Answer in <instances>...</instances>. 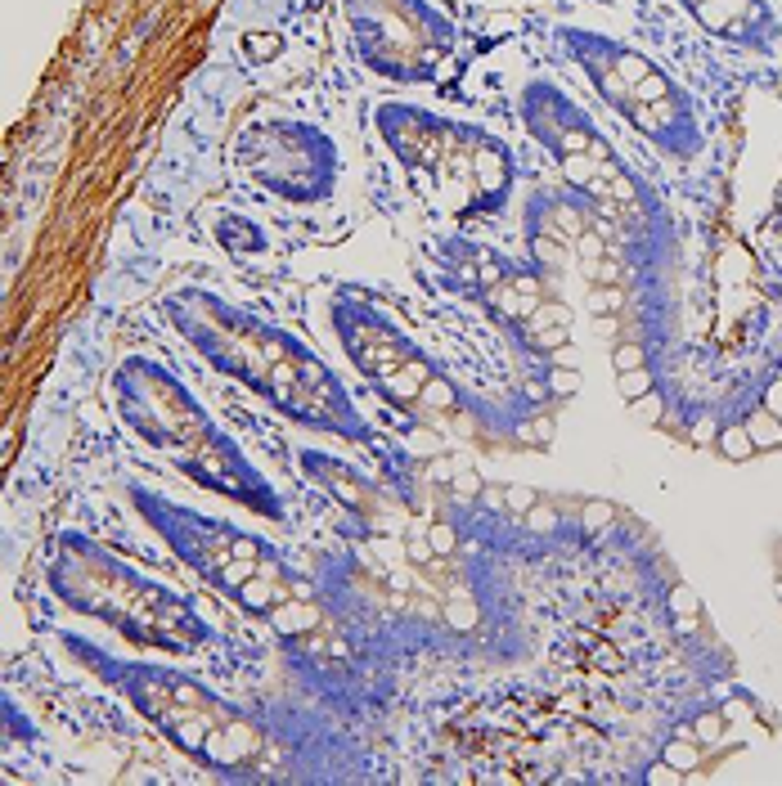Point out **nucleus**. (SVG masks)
Listing matches in <instances>:
<instances>
[{"mask_svg":"<svg viewBox=\"0 0 782 786\" xmlns=\"http://www.w3.org/2000/svg\"><path fill=\"white\" fill-rule=\"evenodd\" d=\"M59 648L216 782L270 786L351 778V769H338V760H356L351 733L315 710H257L216 692L198 674L176 669L171 660L113 652L72 630L59 634Z\"/></svg>","mask_w":782,"mask_h":786,"instance_id":"1","label":"nucleus"},{"mask_svg":"<svg viewBox=\"0 0 782 786\" xmlns=\"http://www.w3.org/2000/svg\"><path fill=\"white\" fill-rule=\"evenodd\" d=\"M157 310L171 324V333L212 374L239 383L243 392H253L265 409H274L292 427L369 450L387 468L391 454L378 427L369 422L360 400L342 383V374L306 337L288 333L283 324L261 319L257 310H248L203 283L171 288L157 301Z\"/></svg>","mask_w":782,"mask_h":786,"instance_id":"2","label":"nucleus"},{"mask_svg":"<svg viewBox=\"0 0 782 786\" xmlns=\"http://www.w3.org/2000/svg\"><path fill=\"white\" fill-rule=\"evenodd\" d=\"M109 404L135 445L157 454L198 490L239 504L270 526H288L279 486L253 463V454L212 418L189 383L153 355H127L109 374Z\"/></svg>","mask_w":782,"mask_h":786,"instance_id":"3","label":"nucleus"},{"mask_svg":"<svg viewBox=\"0 0 782 786\" xmlns=\"http://www.w3.org/2000/svg\"><path fill=\"white\" fill-rule=\"evenodd\" d=\"M374 139L400 166L409 194L450 225L500 221L518 189L509 139L472 118L418 99H378L369 113Z\"/></svg>","mask_w":782,"mask_h":786,"instance_id":"4","label":"nucleus"},{"mask_svg":"<svg viewBox=\"0 0 782 786\" xmlns=\"http://www.w3.org/2000/svg\"><path fill=\"white\" fill-rule=\"evenodd\" d=\"M45 589L50 598L113 630L127 648L157 656H207L221 648L216 625L198 611L189 593L139 571L122 553L104 548L81 530H59L45 553Z\"/></svg>","mask_w":782,"mask_h":786,"instance_id":"5","label":"nucleus"},{"mask_svg":"<svg viewBox=\"0 0 782 786\" xmlns=\"http://www.w3.org/2000/svg\"><path fill=\"white\" fill-rule=\"evenodd\" d=\"M127 504L148 526L180 566H189L212 593H221L239 616L279 625L297 602L315 598L310 571L292 566L288 553L243 522L203 513L194 504H180L144 481H127Z\"/></svg>","mask_w":782,"mask_h":786,"instance_id":"6","label":"nucleus"},{"mask_svg":"<svg viewBox=\"0 0 782 786\" xmlns=\"http://www.w3.org/2000/svg\"><path fill=\"white\" fill-rule=\"evenodd\" d=\"M518 122L558 166L562 185L576 189L603 221L621 230L634 261L670 257L674 225L665 216V203L656 198L648 180L616 153V144L598 131V122L580 109L576 95H567L548 77H530L518 90Z\"/></svg>","mask_w":782,"mask_h":786,"instance_id":"7","label":"nucleus"},{"mask_svg":"<svg viewBox=\"0 0 782 786\" xmlns=\"http://www.w3.org/2000/svg\"><path fill=\"white\" fill-rule=\"evenodd\" d=\"M342 360L387 409L414 422H477L472 392L396 319L374 292L342 283L324 306Z\"/></svg>","mask_w":782,"mask_h":786,"instance_id":"8","label":"nucleus"},{"mask_svg":"<svg viewBox=\"0 0 782 786\" xmlns=\"http://www.w3.org/2000/svg\"><path fill=\"white\" fill-rule=\"evenodd\" d=\"M427 261L441 292L477 306L518 355L544 365H576L571 301L558 297V279H548L530 257H509L463 234H436L427 239Z\"/></svg>","mask_w":782,"mask_h":786,"instance_id":"9","label":"nucleus"},{"mask_svg":"<svg viewBox=\"0 0 782 786\" xmlns=\"http://www.w3.org/2000/svg\"><path fill=\"white\" fill-rule=\"evenodd\" d=\"M558 45L594 86V95L621 122H630V131L644 135L661 157L683 166L706 153V127L692 95L644 50L594 27H558Z\"/></svg>","mask_w":782,"mask_h":786,"instance_id":"10","label":"nucleus"},{"mask_svg":"<svg viewBox=\"0 0 782 786\" xmlns=\"http://www.w3.org/2000/svg\"><path fill=\"white\" fill-rule=\"evenodd\" d=\"M342 144L297 113H257L230 144V171L261 198L292 212L329 207L342 189Z\"/></svg>","mask_w":782,"mask_h":786,"instance_id":"11","label":"nucleus"},{"mask_svg":"<svg viewBox=\"0 0 782 786\" xmlns=\"http://www.w3.org/2000/svg\"><path fill=\"white\" fill-rule=\"evenodd\" d=\"M356 63L400 90L441 81L459 54V23L432 0H342Z\"/></svg>","mask_w":782,"mask_h":786,"instance_id":"12","label":"nucleus"},{"mask_svg":"<svg viewBox=\"0 0 782 786\" xmlns=\"http://www.w3.org/2000/svg\"><path fill=\"white\" fill-rule=\"evenodd\" d=\"M297 468L310 486H319L351 522V535L369 539V535H391V530H405L400 513H409L414 504L396 495V486L374 481L365 468L347 463L342 454L324 450V445H297Z\"/></svg>","mask_w":782,"mask_h":786,"instance_id":"13","label":"nucleus"},{"mask_svg":"<svg viewBox=\"0 0 782 786\" xmlns=\"http://www.w3.org/2000/svg\"><path fill=\"white\" fill-rule=\"evenodd\" d=\"M697 27L724 45H738V50H774L778 41V14L769 9V0H679Z\"/></svg>","mask_w":782,"mask_h":786,"instance_id":"14","label":"nucleus"},{"mask_svg":"<svg viewBox=\"0 0 782 786\" xmlns=\"http://www.w3.org/2000/svg\"><path fill=\"white\" fill-rule=\"evenodd\" d=\"M212 239H216V248L230 252V257H261V252L270 248V234L261 230L253 216H239V212H221V216L212 221Z\"/></svg>","mask_w":782,"mask_h":786,"instance_id":"15","label":"nucleus"},{"mask_svg":"<svg viewBox=\"0 0 782 786\" xmlns=\"http://www.w3.org/2000/svg\"><path fill=\"white\" fill-rule=\"evenodd\" d=\"M661 760L670 764V769H679L683 778L688 773H697L701 769V760H706V746L692 737V733H679V737H670L665 746H661Z\"/></svg>","mask_w":782,"mask_h":786,"instance_id":"16","label":"nucleus"},{"mask_svg":"<svg viewBox=\"0 0 782 786\" xmlns=\"http://www.w3.org/2000/svg\"><path fill=\"white\" fill-rule=\"evenodd\" d=\"M715 450H720L724 463H747V459L756 454V440H751L747 422H724L720 436H715Z\"/></svg>","mask_w":782,"mask_h":786,"instance_id":"17","label":"nucleus"},{"mask_svg":"<svg viewBox=\"0 0 782 786\" xmlns=\"http://www.w3.org/2000/svg\"><path fill=\"white\" fill-rule=\"evenodd\" d=\"M742 422H747V431H751V440H756V454H760V450H778L782 445V418L774 409H751Z\"/></svg>","mask_w":782,"mask_h":786,"instance_id":"18","label":"nucleus"},{"mask_svg":"<svg viewBox=\"0 0 782 786\" xmlns=\"http://www.w3.org/2000/svg\"><path fill=\"white\" fill-rule=\"evenodd\" d=\"M644 365H648V346L639 337H621L612 346V369L616 374H630V369H644Z\"/></svg>","mask_w":782,"mask_h":786,"instance_id":"19","label":"nucleus"},{"mask_svg":"<svg viewBox=\"0 0 782 786\" xmlns=\"http://www.w3.org/2000/svg\"><path fill=\"white\" fill-rule=\"evenodd\" d=\"M616 392L625 395L630 404H634V400H644L648 392H656V374H652V365H644V369H630V374H616Z\"/></svg>","mask_w":782,"mask_h":786,"instance_id":"20","label":"nucleus"},{"mask_svg":"<svg viewBox=\"0 0 782 786\" xmlns=\"http://www.w3.org/2000/svg\"><path fill=\"white\" fill-rule=\"evenodd\" d=\"M724 724H729V719H724V710H701V715H697V724H692V737H697L701 746H715V742H720V733H724Z\"/></svg>","mask_w":782,"mask_h":786,"instance_id":"21","label":"nucleus"},{"mask_svg":"<svg viewBox=\"0 0 782 786\" xmlns=\"http://www.w3.org/2000/svg\"><path fill=\"white\" fill-rule=\"evenodd\" d=\"M548 392L553 395H576L580 392V374H576V365H548Z\"/></svg>","mask_w":782,"mask_h":786,"instance_id":"22","label":"nucleus"},{"mask_svg":"<svg viewBox=\"0 0 782 786\" xmlns=\"http://www.w3.org/2000/svg\"><path fill=\"white\" fill-rule=\"evenodd\" d=\"M630 413H634L639 422H648V427H656V422L665 418V395H661V387H656V392H648V395H644V400H634V404H630Z\"/></svg>","mask_w":782,"mask_h":786,"instance_id":"23","label":"nucleus"},{"mask_svg":"<svg viewBox=\"0 0 782 786\" xmlns=\"http://www.w3.org/2000/svg\"><path fill=\"white\" fill-rule=\"evenodd\" d=\"M670 611L683 620V616H701V602H697V593L683 584V580H674V589H670Z\"/></svg>","mask_w":782,"mask_h":786,"instance_id":"24","label":"nucleus"},{"mask_svg":"<svg viewBox=\"0 0 782 786\" xmlns=\"http://www.w3.org/2000/svg\"><path fill=\"white\" fill-rule=\"evenodd\" d=\"M535 504H539V495H535V490H526V486H504V508H509L513 517H526Z\"/></svg>","mask_w":782,"mask_h":786,"instance_id":"25","label":"nucleus"},{"mask_svg":"<svg viewBox=\"0 0 782 786\" xmlns=\"http://www.w3.org/2000/svg\"><path fill=\"white\" fill-rule=\"evenodd\" d=\"M612 522V504H603V499H589L585 508H580V526L589 530V535H598L603 526Z\"/></svg>","mask_w":782,"mask_h":786,"instance_id":"26","label":"nucleus"},{"mask_svg":"<svg viewBox=\"0 0 782 786\" xmlns=\"http://www.w3.org/2000/svg\"><path fill=\"white\" fill-rule=\"evenodd\" d=\"M720 427H724V422H715V418H706V413H701V418L692 422V445H715Z\"/></svg>","mask_w":782,"mask_h":786,"instance_id":"27","label":"nucleus"},{"mask_svg":"<svg viewBox=\"0 0 782 786\" xmlns=\"http://www.w3.org/2000/svg\"><path fill=\"white\" fill-rule=\"evenodd\" d=\"M774 593H778V602H782V575H778V584H774Z\"/></svg>","mask_w":782,"mask_h":786,"instance_id":"28","label":"nucleus"}]
</instances>
